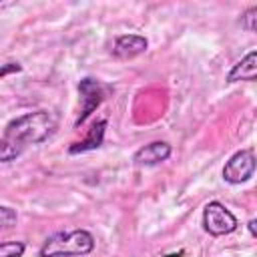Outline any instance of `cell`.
<instances>
[{
    "label": "cell",
    "instance_id": "6da1fadb",
    "mask_svg": "<svg viewBox=\"0 0 257 257\" xmlns=\"http://www.w3.org/2000/svg\"><path fill=\"white\" fill-rule=\"evenodd\" d=\"M56 126L58 118L46 108L12 118L0 139V163H10L18 159L28 147L44 143L56 131Z\"/></svg>",
    "mask_w": 257,
    "mask_h": 257
},
{
    "label": "cell",
    "instance_id": "7a4b0ae2",
    "mask_svg": "<svg viewBox=\"0 0 257 257\" xmlns=\"http://www.w3.org/2000/svg\"><path fill=\"white\" fill-rule=\"evenodd\" d=\"M94 235L86 229L56 231L44 239L38 255L40 257H82L92 253Z\"/></svg>",
    "mask_w": 257,
    "mask_h": 257
},
{
    "label": "cell",
    "instance_id": "3957f363",
    "mask_svg": "<svg viewBox=\"0 0 257 257\" xmlns=\"http://www.w3.org/2000/svg\"><path fill=\"white\" fill-rule=\"evenodd\" d=\"M239 221L237 217L221 203V201H209L203 209V229L213 237H223L233 231H237Z\"/></svg>",
    "mask_w": 257,
    "mask_h": 257
},
{
    "label": "cell",
    "instance_id": "277c9868",
    "mask_svg": "<svg viewBox=\"0 0 257 257\" xmlns=\"http://www.w3.org/2000/svg\"><path fill=\"white\" fill-rule=\"evenodd\" d=\"M108 90H110V86H106V84H102L100 80L90 78V76H86V78H82V80L78 82L80 112H78V116H76V120H74V126H80V124L92 114V110H96V108L102 104V100H104V96H106Z\"/></svg>",
    "mask_w": 257,
    "mask_h": 257
},
{
    "label": "cell",
    "instance_id": "5b68a950",
    "mask_svg": "<svg viewBox=\"0 0 257 257\" xmlns=\"http://www.w3.org/2000/svg\"><path fill=\"white\" fill-rule=\"evenodd\" d=\"M255 175V151L253 149H241L235 155L229 157V161L223 167V179L229 185H241L247 183Z\"/></svg>",
    "mask_w": 257,
    "mask_h": 257
},
{
    "label": "cell",
    "instance_id": "8992f818",
    "mask_svg": "<svg viewBox=\"0 0 257 257\" xmlns=\"http://www.w3.org/2000/svg\"><path fill=\"white\" fill-rule=\"evenodd\" d=\"M173 153V147L165 141H153L141 149L135 151L133 155V163L139 165V167H155L163 161H167Z\"/></svg>",
    "mask_w": 257,
    "mask_h": 257
},
{
    "label": "cell",
    "instance_id": "52a82bcc",
    "mask_svg": "<svg viewBox=\"0 0 257 257\" xmlns=\"http://www.w3.org/2000/svg\"><path fill=\"white\" fill-rule=\"evenodd\" d=\"M149 48V40L141 34H120L114 38L112 44V56L120 58V60H128L135 58L143 52H147Z\"/></svg>",
    "mask_w": 257,
    "mask_h": 257
},
{
    "label": "cell",
    "instance_id": "ba28073f",
    "mask_svg": "<svg viewBox=\"0 0 257 257\" xmlns=\"http://www.w3.org/2000/svg\"><path fill=\"white\" fill-rule=\"evenodd\" d=\"M257 76V50H249L239 62H235L231 66V70L227 72V82H253Z\"/></svg>",
    "mask_w": 257,
    "mask_h": 257
},
{
    "label": "cell",
    "instance_id": "9c48e42d",
    "mask_svg": "<svg viewBox=\"0 0 257 257\" xmlns=\"http://www.w3.org/2000/svg\"><path fill=\"white\" fill-rule=\"evenodd\" d=\"M106 118H100L96 120L90 128H88V135L82 139V141H76L68 147V153L70 155H78V153H88V151H94L102 145L104 141V131H106Z\"/></svg>",
    "mask_w": 257,
    "mask_h": 257
},
{
    "label": "cell",
    "instance_id": "30bf717a",
    "mask_svg": "<svg viewBox=\"0 0 257 257\" xmlns=\"http://www.w3.org/2000/svg\"><path fill=\"white\" fill-rule=\"evenodd\" d=\"M26 251L24 241H2L0 243V257H22Z\"/></svg>",
    "mask_w": 257,
    "mask_h": 257
},
{
    "label": "cell",
    "instance_id": "8fae6325",
    "mask_svg": "<svg viewBox=\"0 0 257 257\" xmlns=\"http://www.w3.org/2000/svg\"><path fill=\"white\" fill-rule=\"evenodd\" d=\"M16 221H18L16 209L6 207V205H0V231L2 229H10L12 225H16Z\"/></svg>",
    "mask_w": 257,
    "mask_h": 257
},
{
    "label": "cell",
    "instance_id": "7c38bea8",
    "mask_svg": "<svg viewBox=\"0 0 257 257\" xmlns=\"http://www.w3.org/2000/svg\"><path fill=\"white\" fill-rule=\"evenodd\" d=\"M241 26L247 32H255L257 30V6H251L249 10H245L241 14Z\"/></svg>",
    "mask_w": 257,
    "mask_h": 257
},
{
    "label": "cell",
    "instance_id": "4fadbf2b",
    "mask_svg": "<svg viewBox=\"0 0 257 257\" xmlns=\"http://www.w3.org/2000/svg\"><path fill=\"white\" fill-rule=\"evenodd\" d=\"M20 70H22V66L18 62H6V64L0 66V78L6 76V74H12V72H20Z\"/></svg>",
    "mask_w": 257,
    "mask_h": 257
},
{
    "label": "cell",
    "instance_id": "5bb4252c",
    "mask_svg": "<svg viewBox=\"0 0 257 257\" xmlns=\"http://www.w3.org/2000/svg\"><path fill=\"white\" fill-rule=\"evenodd\" d=\"M255 219H251L249 223H247V227H249V233H251V237H257V231H255Z\"/></svg>",
    "mask_w": 257,
    "mask_h": 257
}]
</instances>
